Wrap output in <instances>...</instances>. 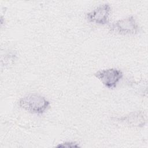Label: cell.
I'll use <instances>...</instances> for the list:
<instances>
[{"instance_id":"1","label":"cell","mask_w":148,"mask_h":148,"mask_svg":"<svg viewBox=\"0 0 148 148\" xmlns=\"http://www.w3.org/2000/svg\"><path fill=\"white\" fill-rule=\"evenodd\" d=\"M50 105V102L45 97L36 93L27 94L18 101L20 108L36 114H43L49 108Z\"/></svg>"},{"instance_id":"2","label":"cell","mask_w":148,"mask_h":148,"mask_svg":"<svg viewBox=\"0 0 148 148\" xmlns=\"http://www.w3.org/2000/svg\"><path fill=\"white\" fill-rule=\"evenodd\" d=\"M109 28L111 32L120 35H134L139 31V26L132 16L112 23Z\"/></svg>"},{"instance_id":"3","label":"cell","mask_w":148,"mask_h":148,"mask_svg":"<svg viewBox=\"0 0 148 148\" xmlns=\"http://www.w3.org/2000/svg\"><path fill=\"white\" fill-rule=\"evenodd\" d=\"M94 76L107 88L113 89L116 87L123 77L121 71L116 68H109L97 71Z\"/></svg>"},{"instance_id":"4","label":"cell","mask_w":148,"mask_h":148,"mask_svg":"<svg viewBox=\"0 0 148 148\" xmlns=\"http://www.w3.org/2000/svg\"><path fill=\"white\" fill-rule=\"evenodd\" d=\"M111 7L108 3L101 5L87 13L86 18L88 21L99 25H105L109 21Z\"/></svg>"},{"instance_id":"5","label":"cell","mask_w":148,"mask_h":148,"mask_svg":"<svg viewBox=\"0 0 148 148\" xmlns=\"http://www.w3.org/2000/svg\"><path fill=\"white\" fill-rule=\"evenodd\" d=\"M128 125L137 127H142L146 123V119L144 113L142 112H134L120 119Z\"/></svg>"},{"instance_id":"6","label":"cell","mask_w":148,"mask_h":148,"mask_svg":"<svg viewBox=\"0 0 148 148\" xmlns=\"http://www.w3.org/2000/svg\"><path fill=\"white\" fill-rule=\"evenodd\" d=\"M57 147H80L79 144L75 142H65L64 143H59L57 146Z\"/></svg>"}]
</instances>
